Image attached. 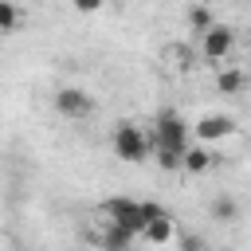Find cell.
Masks as SVG:
<instances>
[{
  "label": "cell",
  "mask_w": 251,
  "mask_h": 251,
  "mask_svg": "<svg viewBox=\"0 0 251 251\" xmlns=\"http://www.w3.org/2000/svg\"><path fill=\"white\" fill-rule=\"evenodd\" d=\"M188 133H192V129H188L184 114H180V110H173V106H165V110H157V118H153V133H149V141H153V149L184 153Z\"/></svg>",
  "instance_id": "1"
},
{
  "label": "cell",
  "mask_w": 251,
  "mask_h": 251,
  "mask_svg": "<svg viewBox=\"0 0 251 251\" xmlns=\"http://www.w3.org/2000/svg\"><path fill=\"white\" fill-rule=\"evenodd\" d=\"M110 145H114V157H118V161H129V165H141V161L153 153V141H149V133H145L137 122H118Z\"/></svg>",
  "instance_id": "2"
},
{
  "label": "cell",
  "mask_w": 251,
  "mask_h": 251,
  "mask_svg": "<svg viewBox=\"0 0 251 251\" xmlns=\"http://www.w3.org/2000/svg\"><path fill=\"white\" fill-rule=\"evenodd\" d=\"M102 216L106 224L129 231V235H141V224H145V212H141V200H129V196H110L102 204Z\"/></svg>",
  "instance_id": "3"
},
{
  "label": "cell",
  "mask_w": 251,
  "mask_h": 251,
  "mask_svg": "<svg viewBox=\"0 0 251 251\" xmlns=\"http://www.w3.org/2000/svg\"><path fill=\"white\" fill-rule=\"evenodd\" d=\"M141 212H145L141 239H145V243H153V247H165V243H173V235H176V224H173V216H169L161 204H153V200H141Z\"/></svg>",
  "instance_id": "4"
},
{
  "label": "cell",
  "mask_w": 251,
  "mask_h": 251,
  "mask_svg": "<svg viewBox=\"0 0 251 251\" xmlns=\"http://www.w3.org/2000/svg\"><path fill=\"white\" fill-rule=\"evenodd\" d=\"M231 51H235V27L212 24L208 31H200V55H204L208 63H224Z\"/></svg>",
  "instance_id": "5"
},
{
  "label": "cell",
  "mask_w": 251,
  "mask_h": 251,
  "mask_svg": "<svg viewBox=\"0 0 251 251\" xmlns=\"http://www.w3.org/2000/svg\"><path fill=\"white\" fill-rule=\"evenodd\" d=\"M55 110L63 118H86L94 110V98L82 90V86H59L55 90Z\"/></svg>",
  "instance_id": "6"
},
{
  "label": "cell",
  "mask_w": 251,
  "mask_h": 251,
  "mask_svg": "<svg viewBox=\"0 0 251 251\" xmlns=\"http://www.w3.org/2000/svg\"><path fill=\"white\" fill-rule=\"evenodd\" d=\"M188 129H192L204 145H208V141H224V137L235 133V118H231V114H204V118H196Z\"/></svg>",
  "instance_id": "7"
},
{
  "label": "cell",
  "mask_w": 251,
  "mask_h": 251,
  "mask_svg": "<svg viewBox=\"0 0 251 251\" xmlns=\"http://www.w3.org/2000/svg\"><path fill=\"white\" fill-rule=\"evenodd\" d=\"M212 149L204 145V141H196V145H184V153H180V173H188V176H200V173H208L212 169Z\"/></svg>",
  "instance_id": "8"
},
{
  "label": "cell",
  "mask_w": 251,
  "mask_h": 251,
  "mask_svg": "<svg viewBox=\"0 0 251 251\" xmlns=\"http://www.w3.org/2000/svg\"><path fill=\"white\" fill-rule=\"evenodd\" d=\"M98 247L102 251H133V235L122 231V227H114V224H106L102 235H98Z\"/></svg>",
  "instance_id": "9"
},
{
  "label": "cell",
  "mask_w": 251,
  "mask_h": 251,
  "mask_svg": "<svg viewBox=\"0 0 251 251\" xmlns=\"http://www.w3.org/2000/svg\"><path fill=\"white\" fill-rule=\"evenodd\" d=\"M243 82H247V75H243L239 67H227V71L216 75V90H220V94H239Z\"/></svg>",
  "instance_id": "10"
},
{
  "label": "cell",
  "mask_w": 251,
  "mask_h": 251,
  "mask_svg": "<svg viewBox=\"0 0 251 251\" xmlns=\"http://www.w3.org/2000/svg\"><path fill=\"white\" fill-rule=\"evenodd\" d=\"M212 216H216L220 224H235V220H239V204H235L231 196H216V200H212Z\"/></svg>",
  "instance_id": "11"
},
{
  "label": "cell",
  "mask_w": 251,
  "mask_h": 251,
  "mask_svg": "<svg viewBox=\"0 0 251 251\" xmlns=\"http://www.w3.org/2000/svg\"><path fill=\"white\" fill-rule=\"evenodd\" d=\"M20 27V8L12 0H0V35H12Z\"/></svg>",
  "instance_id": "12"
},
{
  "label": "cell",
  "mask_w": 251,
  "mask_h": 251,
  "mask_svg": "<svg viewBox=\"0 0 251 251\" xmlns=\"http://www.w3.org/2000/svg\"><path fill=\"white\" fill-rule=\"evenodd\" d=\"M212 24H216V20H212V12H208L204 4H196V8H188V27H192V31H208Z\"/></svg>",
  "instance_id": "13"
},
{
  "label": "cell",
  "mask_w": 251,
  "mask_h": 251,
  "mask_svg": "<svg viewBox=\"0 0 251 251\" xmlns=\"http://www.w3.org/2000/svg\"><path fill=\"white\" fill-rule=\"evenodd\" d=\"M153 153H157V165L165 173H180V153H173V149H153Z\"/></svg>",
  "instance_id": "14"
},
{
  "label": "cell",
  "mask_w": 251,
  "mask_h": 251,
  "mask_svg": "<svg viewBox=\"0 0 251 251\" xmlns=\"http://www.w3.org/2000/svg\"><path fill=\"white\" fill-rule=\"evenodd\" d=\"M180 251H204V239L192 231V235H180Z\"/></svg>",
  "instance_id": "15"
},
{
  "label": "cell",
  "mask_w": 251,
  "mask_h": 251,
  "mask_svg": "<svg viewBox=\"0 0 251 251\" xmlns=\"http://www.w3.org/2000/svg\"><path fill=\"white\" fill-rule=\"evenodd\" d=\"M71 4H75V12H98L106 0H71Z\"/></svg>",
  "instance_id": "16"
}]
</instances>
